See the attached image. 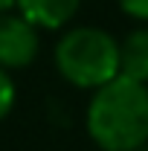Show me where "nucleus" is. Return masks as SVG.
Instances as JSON below:
<instances>
[{
  "label": "nucleus",
  "mask_w": 148,
  "mask_h": 151,
  "mask_svg": "<svg viewBox=\"0 0 148 151\" xmlns=\"http://www.w3.org/2000/svg\"><path fill=\"white\" fill-rule=\"evenodd\" d=\"M87 134L102 151H131L148 142V84L113 76L87 105Z\"/></svg>",
  "instance_id": "obj_1"
},
{
  "label": "nucleus",
  "mask_w": 148,
  "mask_h": 151,
  "mask_svg": "<svg viewBox=\"0 0 148 151\" xmlns=\"http://www.w3.org/2000/svg\"><path fill=\"white\" fill-rule=\"evenodd\" d=\"M55 67L70 84L96 90L119 76V44L99 26H78L55 44Z\"/></svg>",
  "instance_id": "obj_2"
},
{
  "label": "nucleus",
  "mask_w": 148,
  "mask_h": 151,
  "mask_svg": "<svg viewBox=\"0 0 148 151\" xmlns=\"http://www.w3.org/2000/svg\"><path fill=\"white\" fill-rule=\"evenodd\" d=\"M38 26L23 15L0 12V67L18 70L32 64L38 55Z\"/></svg>",
  "instance_id": "obj_3"
},
{
  "label": "nucleus",
  "mask_w": 148,
  "mask_h": 151,
  "mask_svg": "<svg viewBox=\"0 0 148 151\" xmlns=\"http://www.w3.org/2000/svg\"><path fill=\"white\" fill-rule=\"evenodd\" d=\"M15 6L38 29H61L67 20H73L81 0H15Z\"/></svg>",
  "instance_id": "obj_4"
},
{
  "label": "nucleus",
  "mask_w": 148,
  "mask_h": 151,
  "mask_svg": "<svg viewBox=\"0 0 148 151\" xmlns=\"http://www.w3.org/2000/svg\"><path fill=\"white\" fill-rule=\"evenodd\" d=\"M119 76L148 84V29H134L119 44Z\"/></svg>",
  "instance_id": "obj_5"
},
{
  "label": "nucleus",
  "mask_w": 148,
  "mask_h": 151,
  "mask_svg": "<svg viewBox=\"0 0 148 151\" xmlns=\"http://www.w3.org/2000/svg\"><path fill=\"white\" fill-rule=\"evenodd\" d=\"M15 108V81L9 78L6 67H0V119H6Z\"/></svg>",
  "instance_id": "obj_6"
},
{
  "label": "nucleus",
  "mask_w": 148,
  "mask_h": 151,
  "mask_svg": "<svg viewBox=\"0 0 148 151\" xmlns=\"http://www.w3.org/2000/svg\"><path fill=\"white\" fill-rule=\"evenodd\" d=\"M122 12L137 20H148V0H119Z\"/></svg>",
  "instance_id": "obj_7"
},
{
  "label": "nucleus",
  "mask_w": 148,
  "mask_h": 151,
  "mask_svg": "<svg viewBox=\"0 0 148 151\" xmlns=\"http://www.w3.org/2000/svg\"><path fill=\"white\" fill-rule=\"evenodd\" d=\"M12 6H15V0H0V12H9Z\"/></svg>",
  "instance_id": "obj_8"
},
{
  "label": "nucleus",
  "mask_w": 148,
  "mask_h": 151,
  "mask_svg": "<svg viewBox=\"0 0 148 151\" xmlns=\"http://www.w3.org/2000/svg\"><path fill=\"white\" fill-rule=\"evenodd\" d=\"M131 151H145V148H142V145H139V148H131Z\"/></svg>",
  "instance_id": "obj_9"
}]
</instances>
